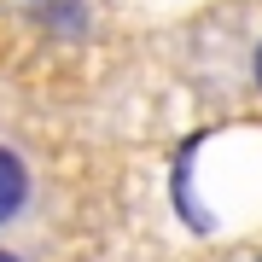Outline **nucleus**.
<instances>
[{"mask_svg": "<svg viewBox=\"0 0 262 262\" xmlns=\"http://www.w3.org/2000/svg\"><path fill=\"white\" fill-rule=\"evenodd\" d=\"M251 76H256V88H262V47H256V58H251Z\"/></svg>", "mask_w": 262, "mask_h": 262, "instance_id": "7ed1b4c3", "label": "nucleus"}, {"mask_svg": "<svg viewBox=\"0 0 262 262\" xmlns=\"http://www.w3.org/2000/svg\"><path fill=\"white\" fill-rule=\"evenodd\" d=\"M0 262H18V256H12V251H0Z\"/></svg>", "mask_w": 262, "mask_h": 262, "instance_id": "20e7f679", "label": "nucleus"}, {"mask_svg": "<svg viewBox=\"0 0 262 262\" xmlns=\"http://www.w3.org/2000/svg\"><path fill=\"white\" fill-rule=\"evenodd\" d=\"M29 204V163L12 146H0V227Z\"/></svg>", "mask_w": 262, "mask_h": 262, "instance_id": "f257e3e1", "label": "nucleus"}, {"mask_svg": "<svg viewBox=\"0 0 262 262\" xmlns=\"http://www.w3.org/2000/svg\"><path fill=\"white\" fill-rule=\"evenodd\" d=\"M47 29H70V35H82V24H88V12H82V0H47Z\"/></svg>", "mask_w": 262, "mask_h": 262, "instance_id": "f03ea898", "label": "nucleus"}]
</instances>
